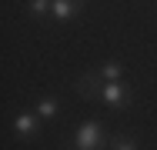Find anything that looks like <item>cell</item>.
I'll list each match as a JSON object with an SVG mask.
<instances>
[{
  "label": "cell",
  "mask_w": 157,
  "mask_h": 150,
  "mask_svg": "<svg viewBox=\"0 0 157 150\" xmlns=\"http://www.w3.org/2000/svg\"><path fill=\"white\" fill-rule=\"evenodd\" d=\"M70 147H77V150L107 147V130H104V123H100V120H87V123H80V127L74 130V144H70Z\"/></svg>",
  "instance_id": "6da1fadb"
},
{
  "label": "cell",
  "mask_w": 157,
  "mask_h": 150,
  "mask_svg": "<svg viewBox=\"0 0 157 150\" xmlns=\"http://www.w3.org/2000/svg\"><path fill=\"white\" fill-rule=\"evenodd\" d=\"M94 100L107 103V107H114V110H124L127 103H130V87H127L124 80H100Z\"/></svg>",
  "instance_id": "7a4b0ae2"
},
{
  "label": "cell",
  "mask_w": 157,
  "mask_h": 150,
  "mask_svg": "<svg viewBox=\"0 0 157 150\" xmlns=\"http://www.w3.org/2000/svg\"><path fill=\"white\" fill-rule=\"evenodd\" d=\"M80 7H84V0H50V17L54 20H74L77 13H80Z\"/></svg>",
  "instance_id": "3957f363"
},
{
  "label": "cell",
  "mask_w": 157,
  "mask_h": 150,
  "mask_svg": "<svg viewBox=\"0 0 157 150\" xmlns=\"http://www.w3.org/2000/svg\"><path fill=\"white\" fill-rule=\"evenodd\" d=\"M37 120H40V114H37V110H20V114H17V120H13V130H17L20 137H33Z\"/></svg>",
  "instance_id": "277c9868"
},
{
  "label": "cell",
  "mask_w": 157,
  "mask_h": 150,
  "mask_svg": "<svg viewBox=\"0 0 157 150\" xmlns=\"http://www.w3.org/2000/svg\"><path fill=\"white\" fill-rule=\"evenodd\" d=\"M33 110L40 114V120H54L57 114H60V103H57V97H40Z\"/></svg>",
  "instance_id": "5b68a950"
},
{
  "label": "cell",
  "mask_w": 157,
  "mask_h": 150,
  "mask_svg": "<svg viewBox=\"0 0 157 150\" xmlns=\"http://www.w3.org/2000/svg\"><path fill=\"white\" fill-rule=\"evenodd\" d=\"M97 73H100V80H121V77H124V67H121L117 60H107V63L97 67Z\"/></svg>",
  "instance_id": "8992f818"
},
{
  "label": "cell",
  "mask_w": 157,
  "mask_h": 150,
  "mask_svg": "<svg viewBox=\"0 0 157 150\" xmlns=\"http://www.w3.org/2000/svg\"><path fill=\"white\" fill-rule=\"evenodd\" d=\"M107 147H114V150H137L140 144L130 137V133H117V137H110V144Z\"/></svg>",
  "instance_id": "52a82bcc"
},
{
  "label": "cell",
  "mask_w": 157,
  "mask_h": 150,
  "mask_svg": "<svg viewBox=\"0 0 157 150\" xmlns=\"http://www.w3.org/2000/svg\"><path fill=\"white\" fill-rule=\"evenodd\" d=\"M27 10H30L33 20H44V17H50V0H30Z\"/></svg>",
  "instance_id": "ba28073f"
}]
</instances>
